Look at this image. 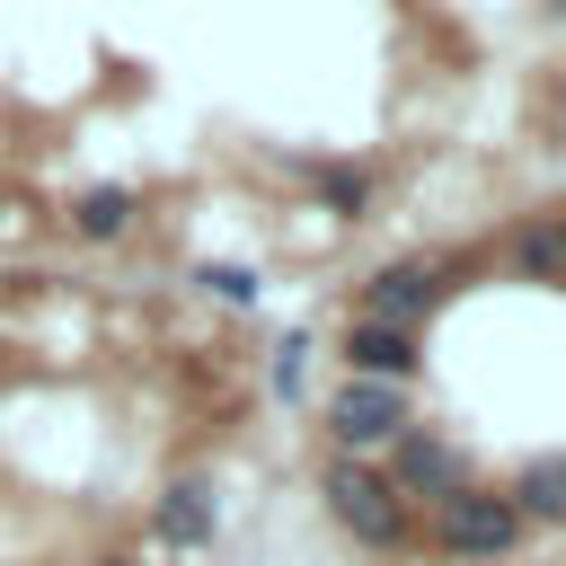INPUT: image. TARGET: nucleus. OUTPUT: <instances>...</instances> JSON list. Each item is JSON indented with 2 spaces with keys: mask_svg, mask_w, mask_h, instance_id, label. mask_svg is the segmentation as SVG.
Wrapping results in <instances>:
<instances>
[{
  "mask_svg": "<svg viewBox=\"0 0 566 566\" xmlns=\"http://www.w3.org/2000/svg\"><path fill=\"white\" fill-rule=\"evenodd\" d=\"M318 504H327V522H336L354 548H407V531H416V513H407V495L389 486V469H371V460H354V451H336V460L318 469Z\"/></svg>",
  "mask_w": 566,
  "mask_h": 566,
  "instance_id": "nucleus-1",
  "label": "nucleus"
},
{
  "mask_svg": "<svg viewBox=\"0 0 566 566\" xmlns=\"http://www.w3.org/2000/svg\"><path fill=\"white\" fill-rule=\"evenodd\" d=\"M424 531H433V548H451V557H513V548H522V504H513L504 486L460 478L451 495H433Z\"/></svg>",
  "mask_w": 566,
  "mask_h": 566,
  "instance_id": "nucleus-2",
  "label": "nucleus"
},
{
  "mask_svg": "<svg viewBox=\"0 0 566 566\" xmlns=\"http://www.w3.org/2000/svg\"><path fill=\"white\" fill-rule=\"evenodd\" d=\"M327 424H336V442L363 460V451H389L416 416H407V389H398V380H354V371H345L336 398H327Z\"/></svg>",
  "mask_w": 566,
  "mask_h": 566,
  "instance_id": "nucleus-3",
  "label": "nucleus"
},
{
  "mask_svg": "<svg viewBox=\"0 0 566 566\" xmlns=\"http://www.w3.org/2000/svg\"><path fill=\"white\" fill-rule=\"evenodd\" d=\"M442 301V265L433 256H389L363 292H354V318H380V327H416L424 310Z\"/></svg>",
  "mask_w": 566,
  "mask_h": 566,
  "instance_id": "nucleus-4",
  "label": "nucleus"
},
{
  "mask_svg": "<svg viewBox=\"0 0 566 566\" xmlns=\"http://www.w3.org/2000/svg\"><path fill=\"white\" fill-rule=\"evenodd\" d=\"M460 478H469V460H460L442 433H416V424H407V433L389 442V486H398L407 504H416V495H451Z\"/></svg>",
  "mask_w": 566,
  "mask_h": 566,
  "instance_id": "nucleus-5",
  "label": "nucleus"
},
{
  "mask_svg": "<svg viewBox=\"0 0 566 566\" xmlns=\"http://www.w3.org/2000/svg\"><path fill=\"white\" fill-rule=\"evenodd\" d=\"M416 327H380V318H345V371L354 380H416Z\"/></svg>",
  "mask_w": 566,
  "mask_h": 566,
  "instance_id": "nucleus-6",
  "label": "nucleus"
},
{
  "mask_svg": "<svg viewBox=\"0 0 566 566\" xmlns=\"http://www.w3.org/2000/svg\"><path fill=\"white\" fill-rule=\"evenodd\" d=\"M212 522H221V504H212V486H203V478H177V486L159 495V539L203 548V539H212Z\"/></svg>",
  "mask_w": 566,
  "mask_h": 566,
  "instance_id": "nucleus-7",
  "label": "nucleus"
},
{
  "mask_svg": "<svg viewBox=\"0 0 566 566\" xmlns=\"http://www.w3.org/2000/svg\"><path fill=\"white\" fill-rule=\"evenodd\" d=\"M504 495L522 504V522H566V451H539V460H522Z\"/></svg>",
  "mask_w": 566,
  "mask_h": 566,
  "instance_id": "nucleus-8",
  "label": "nucleus"
},
{
  "mask_svg": "<svg viewBox=\"0 0 566 566\" xmlns=\"http://www.w3.org/2000/svg\"><path fill=\"white\" fill-rule=\"evenodd\" d=\"M133 212H142V195H133V186H88V195L71 203V230H80V239H124V230H133Z\"/></svg>",
  "mask_w": 566,
  "mask_h": 566,
  "instance_id": "nucleus-9",
  "label": "nucleus"
},
{
  "mask_svg": "<svg viewBox=\"0 0 566 566\" xmlns=\"http://www.w3.org/2000/svg\"><path fill=\"white\" fill-rule=\"evenodd\" d=\"M504 256H513L522 274H566V212H539V221H522V230L504 239Z\"/></svg>",
  "mask_w": 566,
  "mask_h": 566,
  "instance_id": "nucleus-10",
  "label": "nucleus"
},
{
  "mask_svg": "<svg viewBox=\"0 0 566 566\" xmlns=\"http://www.w3.org/2000/svg\"><path fill=\"white\" fill-rule=\"evenodd\" d=\"M318 203H327V212H345V221H354V212H363V203H371V177H363V168H327V177H318Z\"/></svg>",
  "mask_w": 566,
  "mask_h": 566,
  "instance_id": "nucleus-11",
  "label": "nucleus"
},
{
  "mask_svg": "<svg viewBox=\"0 0 566 566\" xmlns=\"http://www.w3.org/2000/svg\"><path fill=\"white\" fill-rule=\"evenodd\" d=\"M195 283H203V292H221L230 310H248V301H256V274H248V265H203Z\"/></svg>",
  "mask_w": 566,
  "mask_h": 566,
  "instance_id": "nucleus-12",
  "label": "nucleus"
},
{
  "mask_svg": "<svg viewBox=\"0 0 566 566\" xmlns=\"http://www.w3.org/2000/svg\"><path fill=\"white\" fill-rule=\"evenodd\" d=\"M88 566H133V557H88Z\"/></svg>",
  "mask_w": 566,
  "mask_h": 566,
  "instance_id": "nucleus-13",
  "label": "nucleus"
}]
</instances>
